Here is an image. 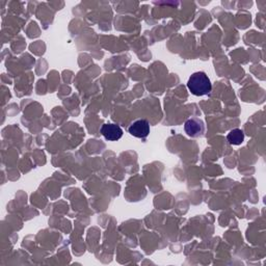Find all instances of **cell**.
<instances>
[{"label":"cell","instance_id":"obj_1","mask_svg":"<svg viewBox=\"0 0 266 266\" xmlns=\"http://www.w3.org/2000/svg\"><path fill=\"white\" fill-rule=\"evenodd\" d=\"M187 87L192 95L201 97L208 95L211 92L212 84L206 73L195 72L189 77Z\"/></svg>","mask_w":266,"mask_h":266},{"label":"cell","instance_id":"obj_2","mask_svg":"<svg viewBox=\"0 0 266 266\" xmlns=\"http://www.w3.org/2000/svg\"><path fill=\"white\" fill-rule=\"evenodd\" d=\"M184 130L188 137L198 138L202 137L203 133L205 132V125L202 120L197 118H191L185 122Z\"/></svg>","mask_w":266,"mask_h":266},{"label":"cell","instance_id":"obj_3","mask_svg":"<svg viewBox=\"0 0 266 266\" xmlns=\"http://www.w3.org/2000/svg\"><path fill=\"white\" fill-rule=\"evenodd\" d=\"M128 132L135 138L146 139L150 135V124L147 120H138L129 126Z\"/></svg>","mask_w":266,"mask_h":266},{"label":"cell","instance_id":"obj_4","mask_svg":"<svg viewBox=\"0 0 266 266\" xmlns=\"http://www.w3.org/2000/svg\"><path fill=\"white\" fill-rule=\"evenodd\" d=\"M101 135L107 141L117 142L123 137V130L117 124H104L101 128Z\"/></svg>","mask_w":266,"mask_h":266},{"label":"cell","instance_id":"obj_5","mask_svg":"<svg viewBox=\"0 0 266 266\" xmlns=\"http://www.w3.org/2000/svg\"><path fill=\"white\" fill-rule=\"evenodd\" d=\"M227 140L230 145L233 146H239L245 141V133L241 129H234L229 132L227 137Z\"/></svg>","mask_w":266,"mask_h":266}]
</instances>
